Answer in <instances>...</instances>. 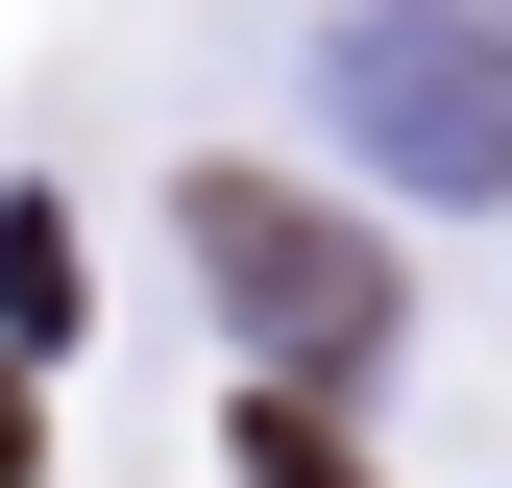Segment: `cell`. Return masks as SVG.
<instances>
[{"label":"cell","instance_id":"obj_1","mask_svg":"<svg viewBox=\"0 0 512 488\" xmlns=\"http://www.w3.org/2000/svg\"><path fill=\"white\" fill-rule=\"evenodd\" d=\"M196 269H220V318L269 342V366H366V342H391L366 220H317L293 171H196Z\"/></svg>","mask_w":512,"mask_h":488},{"label":"cell","instance_id":"obj_2","mask_svg":"<svg viewBox=\"0 0 512 488\" xmlns=\"http://www.w3.org/2000/svg\"><path fill=\"white\" fill-rule=\"evenodd\" d=\"M244 488H366V440H342L317 366H293V391H244Z\"/></svg>","mask_w":512,"mask_h":488},{"label":"cell","instance_id":"obj_3","mask_svg":"<svg viewBox=\"0 0 512 488\" xmlns=\"http://www.w3.org/2000/svg\"><path fill=\"white\" fill-rule=\"evenodd\" d=\"M0 318H25V342H74V220H49V196H0Z\"/></svg>","mask_w":512,"mask_h":488},{"label":"cell","instance_id":"obj_4","mask_svg":"<svg viewBox=\"0 0 512 488\" xmlns=\"http://www.w3.org/2000/svg\"><path fill=\"white\" fill-rule=\"evenodd\" d=\"M0 488H25V391H0Z\"/></svg>","mask_w":512,"mask_h":488}]
</instances>
